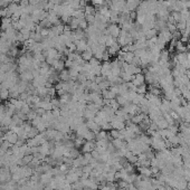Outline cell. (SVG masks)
Segmentation results:
<instances>
[{"mask_svg": "<svg viewBox=\"0 0 190 190\" xmlns=\"http://www.w3.org/2000/svg\"><path fill=\"white\" fill-rule=\"evenodd\" d=\"M138 94H145L147 93V86L143 84V85H140V86H137V89H135Z\"/></svg>", "mask_w": 190, "mask_h": 190, "instance_id": "13", "label": "cell"}, {"mask_svg": "<svg viewBox=\"0 0 190 190\" xmlns=\"http://www.w3.org/2000/svg\"><path fill=\"white\" fill-rule=\"evenodd\" d=\"M87 27H89V23L85 20V18H84V19H81V20H79V25H78V28H81V29H83V30H86L87 29Z\"/></svg>", "mask_w": 190, "mask_h": 190, "instance_id": "14", "label": "cell"}, {"mask_svg": "<svg viewBox=\"0 0 190 190\" xmlns=\"http://www.w3.org/2000/svg\"><path fill=\"white\" fill-rule=\"evenodd\" d=\"M8 97H9V89L0 85V100L6 101Z\"/></svg>", "mask_w": 190, "mask_h": 190, "instance_id": "10", "label": "cell"}, {"mask_svg": "<svg viewBox=\"0 0 190 190\" xmlns=\"http://www.w3.org/2000/svg\"><path fill=\"white\" fill-rule=\"evenodd\" d=\"M110 74H111V62H104L102 64L101 75L104 77H107Z\"/></svg>", "mask_w": 190, "mask_h": 190, "instance_id": "3", "label": "cell"}, {"mask_svg": "<svg viewBox=\"0 0 190 190\" xmlns=\"http://www.w3.org/2000/svg\"><path fill=\"white\" fill-rule=\"evenodd\" d=\"M95 148H96V144H95L93 141H86V142L84 143V147H83V151L84 152H92V151H94Z\"/></svg>", "mask_w": 190, "mask_h": 190, "instance_id": "7", "label": "cell"}, {"mask_svg": "<svg viewBox=\"0 0 190 190\" xmlns=\"http://www.w3.org/2000/svg\"><path fill=\"white\" fill-rule=\"evenodd\" d=\"M91 4H92V5H93L94 7L103 6V4H104V0H91Z\"/></svg>", "mask_w": 190, "mask_h": 190, "instance_id": "15", "label": "cell"}, {"mask_svg": "<svg viewBox=\"0 0 190 190\" xmlns=\"http://www.w3.org/2000/svg\"><path fill=\"white\" fill-rule=\"evenodd\" d=\"M0 102H1V100H0Z\"/></svg>", "mask_w": 190, "mask_h": 190, "instance_id": "19", "label": "cell"}, {"mask_svg": "<svg viewBox=\"0 0 190 190\" xmlns=\"http://www.w3.org/2000/svg\"><path fill=\"white\" fill-rule=\"evenodd\" d=\"M81 56H82V58H83L84 62H89V60L94 57V54L92 52L91 47H89L86 50H84L83 53L81 54Z\"/></svg>", "mask_w": 190, "mask_h": 190, "instance_id": "6", "label": "cell"}, {"mask_svg": "<svg viewBox=\"0 0 190 190\" xmlns=\"http://www.w3.org/2000/svg\"><path fill=\"white\" fill-rule=\"evenodd\" d=\"M75 45H76V52L79 54H82L84 50H86L89 48V45H87V42L84 40V39H81V40H77L75 42Z\"/></svg>", "mask_w": 190, "mask_h": 190, "instance_id": "2", "label": "cell"}, {"mask_svg": "<svg viewBox=\"0 0 190 190\" xmlns=\"http://www.w3.org/2000/svg\"><path fill=\"white\" fill-rule=\"evenodd\" d=\"M86 125H87V128L89 129V131H93L95 133H97L99 131L101 130V126L97 124L96 122L93 120H87V122H86Z\"/></svg>", "mask_w": 190, "mask_h": 190, "instance_id": "5", "label": "cell"}, {"mask_svg": "<svg viewBox=\"0 0 190 190\" xmlns=\"http://www.w3.org/2000/svg\"><path fill=\"white\" fill-rule=\"evenodd\" d=\"M99 87H100V89L101 91H104V89H108L110 87H111V83L107 81V79H104L102 83L99 84Z\"/></svg>", "mask_w": 190, "mask_h": 190, "instance_id": "12", "label": "cell"}, {"mask_svg": "<svg viewBox=\"0 0 190 190\" xmlns=\"http://www.w3.org/2000/svg\"><path fill=\"white\" fill-rule=\"evenodd\" d=\"M83 1H85L86 4H89V2H91V0H83Z\"/></svg>", "mask_w": 190, "mask_h": 190, "instance_id": "17", "label": "cell"}, {"mask_svg": "<svg viewBox=\"0 0 190 190\" xmlns=\"http://www.w3.org/2000/svg\"><path fill=\"white\" fill-rule=\"evenodd\" d=\"M102 96H103L104 100H113V99L116 97V95L114 94L112 91H110V89L102 91Z\"/></svg>", "mask_w": 190, "mask_h": 190, "instance_id": "9", "label": "cell"}, {"mask_svg": "<svg viewBox=\"0 0 190 190\" xmlns=\"http://www.w3.org/2000/svg\"><path fill=\"white\" fill-rule=\"evenodd\" d=\"M144 82H145V78H144V75H143L142 73L137 74V75H133L132 76V81H131V83L133 84V85H135V86L143 85Z\"/></svg>", "mask_w": 190, "mask_h": 190, "instance_id": "1", "label": "cell"}, {"mask_svg": "<svg viewBox=\"0 0 190 190\" xmlns=\"http://www.w3.org/2000/svg\"><path fill=\"white\" fill-rule=\"evenodd\" d=\"M60 79L62 82H68V81H71V76H69L68 69L64 68L62 72H60Z\"/></svg>", "mask_w": 190, "mask_h": 190, "instance_id": "8", "label": "cell"}, {"mask_svg": "<svg viewBox=\"0 0 190 190\" xmlns=\"http://www.w3.org/2000/svg\"><path fill=\"white\" fill-rule=\"evenodd\" d=\"M54 71H56L57 73H60L62 72L64 68H65V60H56L55 62L53 63V65H52Z\"/></svg>", "mask_w": 190, "mask_h": 190, "instance_id": "4", "label": "cell"}, {"mask_svg": "<svg viewBox=\"0 0 190 190\" xmlns=\"http://www.w3.org/2000/svg\"><path fill=\"white\" fill-rule=\"evenodd\" d=\"M68 26H69V28H71L73 31L74 30H76V29H78V25H79V20H78L77 18H74V17H72L71 18V20H69V23H68Z\"/></svg>", "mask_w": 190, "mask_h": 190, "instance_id": "11", "label": "cell"}, {"mask_svg": "<svg viewBox=\"0 0 190 190\" xmlns=\"http://www.w3.org/2000/svg\"><path fill=\"white\" fill-rule=\"evenodd\" d=\"M2 137V133H1V131H0V138Z\"/></svg>", "mask_w": 190, "mask_h": 190, "instance_id": "18", "label": "cell"}, {"mask_svg": "<svg viewBox=\"0 0 190 190\" xmlns=\"http://www.w3.org/2000/svg\"><path fill=\"white\" fill-rule=\"evenodd\" d=\"M186 75H187L188 79L190 81V69H187V72H186Z\"/></svg>", "mask_w": 190, "mask_h": 190, "instance_id": "16", "label": "cell"}]
</instances>
